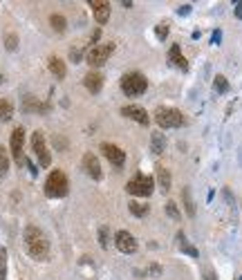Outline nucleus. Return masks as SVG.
<instances>
[{
    "label": "nucleus",
    "mask_w": 242,
    "mask_h": 280,
    "mask_svg": "<svg viewBox=\"0 0 242 280\" xmlns=\"http://www.w3.org/2000/svg\"><path fill=\"white\" fill-rule=\"evenodd\" d=\"M155 177H157L159 188L164 190V193H168V190H171V173H168V168L162 166V164H157L155 166Z\"/></svg>",
    "instance_id": "nucleus-15"
},
{
    "label": "nucleus",
    "mask_w": 242,
    "mask_h": 280,
    "mask_svg": "<svg viewBox=\"0 0 242 280\" xmlns=\"http://www.w3.org/2000/svg\"><path fill=\"white\" fill-rule=\"evenodd\" d=\"M5 47H7L9 52H14V49L18 47V36H16V34H5Z\"/></svg>",
    "instance_id": "nucleus-27"
},
{
    "label": "nucleus",
    "mask_w": 242,
    "mask_h": 280,
    "mask_svg": "<svg viewBox=\"0 0 242 280\" xmlns=\"http://www.w3.org/2000/svg\"><path fill=\"white\" fill-rule=\"evenodd\" d=\"M14 117V105L9 99H0V121H9Z\"/></svg>",
    "instance_id": "nucleus-21"
},
{
    "label": "nucleus",
    "mask_w": 242,
    "mask_h": 280,
    "mask_svg": "<svg viewBox=\"0 0 242 280\" xmlns=\"http://www.w3.org/2000/svg\"><path fill=\"white\" fill-rule=\"evenodd\" d=\"M128 209H130V213L135 217H146L148 215V204H144V202H137V200H132L130 204H128Z\"/></svg>",
    "instance_id": "nucleus-20"
},
{
    "label": "nucleus",
    "mask_w": 242,
    "mask_h": 280,
    "mask_svg": "<svg viewBox=\"0 0 242 280\" xmlns=\"http://www.w3.org/2000/svg\"><path fill=\"white\" fill-rule=\"evenodd\" d=\"M115 52V43H97L90 47L88 52V63L92 67H101L105 61L110 59V54Z\"/></svg>",
    "instance_id": "nucleus-6"
},
{
    "label": "nucleus",
    "mask_w": 242,
    "mask_h": 280,
    "mask_svg": "<svg viewBox=\"0 0 242 280\" xmlns=\"http://www.w3.org/2000/svg\"><path fill=\"white\" fill-rule=\"evenodd\" d=\"M9 146H11V155H14L16 164H25V155H22V146H25V130L22 128H16L11 132V139H9Z\"/></svg>",
    "instance_id": "nucleus-8"
},
{
    "label": "nucleus",
    "mask_w": 242,
    "mask_h": 280,
    "mask_svg": "<svg viewBox=\"0 0 242 280\" xmlns=\"http://www.w3.org/2000/svg\"><path fill=\"white\" fill-rule=\"evenodd\" d=\"M83 168H86V173L92 179H101V177H103V171H101V164H99L97 155H92V153L83 155Z\"/></svg>",
    "instance_id": "nucleus-13"
},
{
    "label": "nucleus",
    "mask_w": 242,
    "mask_h": 280,
    "mask_svg": "<svg viewBox=\"0 0 242 280\" xmlns=\"http://www.w3.org/2000/svg\"><path fill=\"white\" fill-rule=\"evenodd\" d=\"M235 18L242 20V0H240V3H235Z\"/></svg>",
    "instance_id": "nucleus-35"
},
{
    "label": "nucleus",
    "mask_w": 242,
    "mask_h": 280,
    "mask_svg": "<svg viewBox=\"0 0 242 280\" xmlns=\"http://www.w3.org/2000/svg\"><path fill=\"white\" fill-rule=\"evenodd\" d=\"M49 22H52L54 32H65V27H67L65 16H61V14H52V16H49Z\"/></svg>",
    "instance_id": "nucleus-23"
},
{
    "label": "nucleus",
    "mask_w": 242,
    "mask_h": 280,
    "mask_svg": "<svg viewBox=\"0 0 242 280\" xmlns=\"http://www.w3.org/2000/svg\"><path fill=\"white\" fill-rule=\"evenodd\" d=\"M99 244L103 246V249L108 246V227H101L99 229Z\"/></svg>",
    "instance_id": "nucleus-31"
},
{
    "label": "nucleus",
    "mask_w": 242,
    "mask_h": 280,
    "mask_svg": "<svg viewBox=\"0 0 242 280\" xmlns=\"http://www.w3.org/2000/svg\"><path fill=\"white\" fill-rule=\"evenodd\" d=\"M238 280H242V276H238Z\"/></svg>",
    "instance_id": "nucleus-39"
},
{
    "label": "nucleus",
    "mask_w": 242,
    "mask_h": 280,
    "mask_svg": "<svg viewBox=\"0 0 242 280\" xmlns=\"http://www.w3.org/2000/svg\"><path fill=\"white\" fill-rule=\"evenodd\" d=\"M83 86L92 94H99L101 88H103V76H101L99 72H90V74H86V78H83Z\"/></svg>",
    "instance_id": "nucleus-14"
},
{
    "label": "nucleus",
    "mask_w": 242,
    "mask_h": 280,
    "mask_svg": "<svg viewBox=\"0 0 242 280\" xmlns=\"http://www.w3.org/2000/svg\"><path fill=\"white\" fill-rule=\"evenodd\" d=\"M67 190H70V182H67V175L63 171H52L47 175V182H45V195L47 198H65Z\"/></svg>",
    "instance_id": "nucleus-2"
},
{
    "label": "nucleus",
    "mask_w": 242,
    "mask_h": 280,
    "mask_svg": "<svg viewBox=\"0 0 242 280\" xmlns=\"http://www.w3.org/2000/svg\"><path fill=\"white\" fill-rule=\"evenodd\" d=\"M148 273H150V276H155V278H157V276H159V273H162V267H159V265H150V267H148Z\"/></svg>",
    "instance_id": "nucleus-32"
},
{
    "label": "nucleus",
    "mask_w": 242,
    "mask_h": 280,
    "mask_svg": "<svg viewBox=\"0 0 242 280\" xmlns=\"http://www.w3.org/2000/svg\"><path fill=\"white\" fill-rule=\"evenodd\" d=\"M155 34H157V38H159V41H166V36H168V22H159V25L155 27Z\"/></svg>",
    "instance_id": "nucleus-30"
},
{
    "label": "nucleus",
    "mask_w": 242,
    "mask_h": 280,
    "mask_svg": "<svg viewBox=\"0 0 242 280\" xmlns=\"http://www.w3.org/2000/svg\"><path fill=\"white\" fill-rule=\"evenodd\" d=\"M0 280H7V249H0Z\"/></svg>",
    "instance_id": "nucleus-26"
},
{
    "label": "nucleus",
    "mask_w": 242,
    "mask_h": 280,
    "mask_svg": "<svg viewBox=\"0 0 242 280\" xmlns=\"http://www.w3.org/2000/svg\"><path fill=\"white\" fill-rule=\"evenodd\" d=\"M166 213H168V217H173L175 222L182 220V213H179V209H177L175 202H166Z\"/></svg>",
    "instance_id": "nucleus-25"
},
{
    "label": "nucleus",
    "mask_w": 242,
    "mask_h": 280,
    "mask_svg": "<svg viewBox=\"0 0 242 280\" xmlns=\"http://www.w3.org/2000/svg\"><path fill=\"white\" fill-rule=\"evenodd\" d=\"M115 246L121 254H135L137 251V240L130 231H117L115 233Z\"/></svg>",
    "instance_id": "nucleus-9"
},
{
    "label": "nucleus",
    "mask_w": 242,
    "mask_h": 280,
    "mask_svg": "<svg viewBox=\"0 0 242 280\" xmlns=\"http://www.w3.org/2000/svg\"><path fill=\"white\" fill-rule=\"evenodd\" d=\"M47 67H49V72H52V74H54L56 78H65V74H67L65 61H63V59H59V56H49Z\"/></svg>",
    "instance_id": "nucleus-17"
},
{
    "label": "nucleus",
    "mask_w": 242,
    "mask_h": 280,
    "mask_svg": "<svg viewBox=\"0 0 242 280\" xmlns=\"http://www.w3.org/2000/svg\"><path fill=\"white\" fill-rule=\"evenodd\" d=\"M101 153L108 157V161H110L112 166L123 168V164H126V153H123L119 146H115V144H101Z\"/></svg>",
    "instance_id": "nucleus-10"
},
{
    "label": "nucleus",
    "mask_w": 242,
    "mask_h": 280,
    "mask_svg": "<svg viewBox=\"0 0 242 280\" xmlns=\"http://www.w3.org/2000/svg\"><path fill=\"white\" fill-rule=\"evenodd\" d=\"M22 110H25V112H45V110H47V105L38 103L34 97H25V101H22Z\"/></svg>",
    "instance_id": "nucleus-19"
},
{
    "label": "nucleus",
    "mask_w": 242,
    "mask_h": 280,
    "mask_svg": "<svg viewBox=\"0 0 242 280\" xmlns=\"http://www.w3.org/2000/svg\"><path fill=\"white\" fill-rule=\"evenodd\" d=\"M32 148L38 157V164H41L43 168H47L49 164H52V155H49V150H47V142H45L43 130H36L32 134Z\"/></svg>",
    "instance_id": "nucleus-7"
},
{
    "label": "nucleus",
    "mask_w": 242,
    "mask_h": 280,
    "mask_svg": "<svg viewBox=\"0 0 242 280\" xmlns=\"http://www.w3.org/2000/svg\"><path fill=\"white\" fill-rule=\"evenodd\" d=\"M184 206H186V213L189 215H195V204H193V200H191V193H189V188H184Z\"/></svg>",
    "instance_id": "nucleus-28"
},
{
    "label": "nucleus",
    "mask_w": 242,
    "mask_h": 280,
    "mask_svg": "<svg viewBox=\"0 0 242 280\" xmlns=\"http://www.w3.org/2000/svg\"><path fill=\"white\" fill-rule=\"evenodd\" d=\"M155 188V179L148 175H135L130 182L126 184V190L135 198H148Z\"/></svg>",
    "instance_id": "nucleus-4"
},
{
    "label": "nucleus",
    "mask_w": 242,
    "mask_h": 280,
    "mask_svg": "<svg viewBox=\"0 0 242 280\" xmlns=\"http://www.w3.org/2000/svg\"><path fill=\"white\" fill-rule=\"evenodd\" d=\"M177 14H179V16H189V14H191V5H182Z\"/></svg>",
    "instance_id": "nucleus-34"
},
{
    "label": "nucleus",
    "mask_w": 242,
    "mask_h": 280,
    "mask_svg": "<svg viewBox=\"0 0 242 280\" xmlns=\"http://www.w3.org/2000/svg\"><path fill=\"white\" fill-rule=\"evenodd\" d=\"M22 240H25L27 254H30L34 260H47L49 258V240L38 227H25Z\"/></svg>",
    "instance_id": "nucleus-1"
},
{
    "label": "nucleus",
    "mask_w": 242,
    "mask_h": 280,
    "mask_svg": "<svg viewBox=\"0 0 242 280\" xmlns=\"http://www.w3.org/2000/svg\"><path fill=\"white\" fill-rule=\"evenodd\" d=\"M204 280H218V278L213 276V271H206V273H204Z\"/></svg>",
    "instance_id": "nucleus-38"
},
{
    "label": "nucleus",
    "mask_w": 242,
    "mask_h": 280,
    "mask_svg": "<svg viewBox=\"0 0 242 280\" xmlns=\"http://www.w3.org/2000/svg\"><path fill=\"white\" fill-rule=\"evenodd\" d=\"M155 121L159 123V128H179L184 126V115L177 108H157Z\"/></svg>",
    "instance_id": "nucleus-5"
},
{
    "label": "nucleus",
    "mask_w": 242,
    "mask_h": 280,
    "mask_svg": "<svg viewBox=\"0 0 242 280\" xmlns=\"http://www.w3.org/2000/svg\"><path fill=\"white\" fill-rule=\"evenodd\" d=\"M146 88H148V81H146L142 72H128L121 78V90L126 97H142Z\"/></svg>",
    "instance_id": "nucleus-3"
},
{
    "label": "nucleus",
    "mask_w": 242,
    "mask_h": 280,
    "mask_svg": "<svg viewBox=\"0 0 242 280\" xmlns=\"http://www.w3.org/2000/svg\"><path fill=\"white\" fill-rule=\"evenodd\" d=\"M99 38H101V27H99V30H94V34H92V43L97 45V41H99Z\"/></svg>",
    "instance_id": "nucleus-36"
},
{
    "label": "nucleus",
    "mask_w": 242,
    "mask_h": 280,
    "mask_svg": "<svg viewBox=\"0 0 242 280\" xmlns=\"http://www.w3.org/2000/svg\"><path fill=\"white\" fill-rule=\"evenodd\" d=\"M150 148H153V153H157V155L164 153V150H166V137H164V132L155 130L153 134H150Z\"/></svg>",
    "instance_id": "nucleus-18"
},
{
    "label": "nucleus",
    "mask_w": 242,
    "mask_h": 280,
    "mask_svg": "<svg viewBox=\"0 0 242 280\" xmlns=\"http://www.w3.org/2000/svg\"><path fill=\"white\" fill-rule=\"evenodd\" d=\"M220 38H222V32L216 30V32H213V36H211V43L213 45H220Z\"/></svg>",
    "instance_id": "nucleus-33"
},
{
    "label": "nucleus",
    "mask_w": 242,
    "mask_h": 280,
    "mask_svg": "<svg viewBox=\"0 0 242 280\" xmlns=\"http://www.w3.org/2000/svg\"><path fill=\"white\" fill-rule=\"evenodd\" d=\"M121 115L126 117V119H130V121H137L139 126H148L150 123L148 112H146L142 105H126V108H121Z\"/></svg>",
    "instance_id": "nucleus-11"
},
{
    "label": "nucleus",
    "mask_w": 242,
    "mask_h": 280,
    "mask_svg": "<svg viewBox=\"0 0 242 280\" xmlns=\"http://www.w3.org/2000/svg\"><path fill=\"white\" fill-rule=\"evenodd\" d=\"M213 90H216L218 94H227L229 92V81L224 74H216V78H213Z\"/></svg>",
    "instance_id": "nucleus-22"
},
{
    "label": "nucleus",
    "mask_w": 242,
    "mask_h": 280,
    "mask_svg": "<svg viewBox=\"0 0 242 280\" xmlns=\"http://www.w3.org/2000/svg\"><path fill=\"white\" fill-rule=\"evenodd\" d=\"M7 168H9V155H7V150L0 146V173H7Z\"/></svg>",
    "instance_id": "nucleus-29"
},
{
    "label": "nucleus",
    "mask_w": 242,
    "mask_h": 280,
    "mask_svg": "<svg viewBox=\"0 0 242 280\" xmlns=\"http://www.w3.org/2000/svg\"><path fill=\"white\" fill-rule=\"evenodd\" d=\"M90 7H92L97 25H105V22H108V18H110V3L108 0H90Z\"/></svg>",
    "instance_id": "nucleus-12"
},
{
    "label": "nucleus",
    "mask_w": 242,
    "mask_h": 280,
    "mask_svg": "<svg viewBox=\"0 0 242 280\" xmlns=\"http://www.w3.org/2000/svg\"><path fill=\"white\" fill-rule=\"evenodd\" d=\"M168 59H171V63L177 65L179 70H189V63H186V59H184V54H182V49H179L177 43L171 45V49H168Z\"/></svg>",
    "instance_id": "nucleus-16"
},
{
    "label": "nucleus",
    "mask_w": 242,
    "mask_h": 280,
    "mask_svg": "<svg viewBox=\"0 0 242 280\" xmlns=\"http://www.w3.org/2000/svg\"><path fill=\"white\" fill-rule=\"evenodd\" d=\"M72 59H74V63H78V59H81V52H76V49H72Z\"/></svg>",
    "instance_id": "nucleus-37"
},
{
    "label": "nucleus",
    "mask_w": 242,
    "mask_h": 280,
    "mask_svg": "<svg viewBox=\"0 0 242 280\" xmlns=\"http://www.w3.org/2000/svg\"><path fill=\"white\" fill-rule=\"evenodd\" d=\"M177 240H179V246H182V251H184V254H186V256H191V258H198V256H200L195 246L186 244V240H184V233H182V231L177 233Z\"/></svg>",
    "instance_id": "nucleus-24"
}]
</instances>
